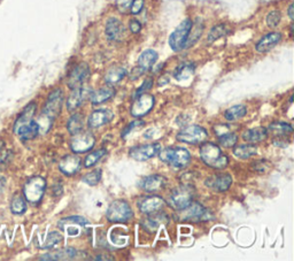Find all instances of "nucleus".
Listing matches in <instances>:
<instances>
[{
  "label": "nucleus",
  "mask_w": 294,
  "mask_h": 261,
  "mask_svg": "<svg viewBox=\"0 0 294 261\" xmlns=\"http://www.w3.org/2000/svg\"><path fill=\"white\" fill-rule=\"evenodd\" d=\"M288 16H289V19L291 20H293V4H291V5H289V7H288Z\"/></svg>",
  "instance_id": "8fccbe9b"
},
{
  "label": "nucleus",
  "mask_w": 294,
  "mask_h": 261,
  "mask_svg": "<svg viewBox=\"0 0 294 261\" xmlns=\"http://www.w3.org/2000/svg\"><path fill=\"white\" fill-rule=\"evenodd\" d=\"M194 198V189L191 185H181L174 189L168 198V204L170 207H173L176 211H180L189 206L193 202Z\"/></svg>",
  "instance_id": "39448f33"
},
{
  "label": "nucleus",
  "mask_w": 294,
  "mask_h": 261,
  "mask_svg": "<svg viewBox=\"0 0 294 261\" xmlns=\"http://www.w3.org/2000/svg\"><path fill=\"white\" fill-rule=\"evenodd\" d=\"M269 130L276 137H284V136L292 134L293 128L291 125H288V123L275 122V123H271V125L269 126Z\"/></svg>",
  "instance_id": "72a5a7b5"
},
{
  "label": "nucleus",
  "mask_w": 294,
  "mask_h": 261,
  "mask_svg": "<svg viewBox=\"0 0 294 261\" xmlns=\"http://www.w3.org/2000/svg\"><path fill=\"white\" fill-rule=\"evenodd\" d=\"M280 20H282V14L279 11H272L267 15L266 22L270 28H276L279 24Z\"/></svg>",
  "instance_id": "79ce46f5"
},
{
  "label": "nucleus",
  "mask_w": 294,
  "mask_h": 261,
  "mask_svg": "<svg viewBox=\"0 0 294 261\" xmlns=\"http://www.w3.org/2000/svg\"><path fill=\"white\" fill-rule=\"evenodd\" d=\"M282 41V33L280 32H270L268 35L263 36L261 40L257 43L255 49L259 53H264L274 49L277 44H279V42Z\"/></svg>",
  "instance_id": "5701e85b"
},
{
  "label": "nucleus",
  "mask_w": 294,
  "mask_h": 261,
  "mask_svg": "<svg viewBox=\"0 0 294 261\" xmlns=\"http://www.w3.org/2000/svg\"><path fill=\"white\" fill-rule=\"evenodd\" d=\"M62 241V236L58 232H52L51 233L48 238H46V241L44 243V245L40 246L41 249H52L55 245H58L59 243Z\"/></svg>",
  "instance_id": "a19ab883"
},
{
  "label": "nucleus",
  "mask_w": 294,
  "mask_h": 261,
  "mask_svg": "<svg viewBox=\"0 0 294 261\" xmlns=\"http://www.w3.org/2000/svg\"><path fill=\"white\" fill-rule=\"evenodd\" d=\"M132 2L134 0H115V6L122 14H127V13L130 12Z\"/></svg>",
  "instance_id": "c03bdc74"
},
{
  "label": "nucleus",
  "mask_w": 294,
  "mask_h": 261,
  "mask_svg": "<svg viewBox=\"0 0 294 261\" xmlns=\"http://www.w3.org/2000/svg\"><path fill=\"white\" fill-rule=\"evenodd\" d=\"M5 184H6V179L0 176V192L3 191L4 189V187H5Z\"/></svg>",
  "instance_id": "09e8293b"
},
{
  "label": "nucleus",
  "mask_w": 294,
  "mask_h": 261,
  "mask_svg": "<svg viewBox=\"0 0 294 261\" xmlns=\"http://www.w3.org/2000/svg\"><path fill=\"white\" fill-rule=\"evenodd\" d=\"M161 151V144L154 143V144H145L139 145V146H134L130 148L129 156L132 159L137 161H147L159 156Z\"/></svg>",
  "instance_id": "f8f14e48"
},
{
  "label": "nucleus",
  "mask_w": 294,
  "mask_h": 261,
  "mask_svg": "<svg viewBox=\"0 0 294 261\" xmlns=\"http://www.w3.org/2000/svg\"><path fill=\"white\" fill-rule=\"evenodd\" d=\"M11 211L12 213L16 214V215H21L25 211H27V203H25V199L21 196H16L13 198L11 203Z\"/></svg>",
  "instance_id": "e433bc0d"
},
{
  "label": "nucleus",
  "mask_w": 294,
  "mask_h": 261,
  "mask_svg": "<svg viewBox=\"0 0 294 261\" xmlns=\"http://www.w3.org/2000/svg\"><path fill=\"white\" fill-rule=\"evenodd\" d=\"M115 96V90L113 88H101L96 91H92L90 95V101L92 105H99L107 101Z\"/></svg>",
  "instance_id": "393cba45"
},
{
  "label": "nucleus",
  "mask_w": 294,
  "mask_h": 261,
  "mask_svg": "<svg viewBox=\"0 0 294 261\" xmlns=\"http://www.w3.org/2000/svg\"><path fill=\"white\" fill-rule=\"evenodd\" d=\"M80 168V159L76 155H68L62 158L60 164H59V169L62 174L67 176H71L78 172Z\"/></svg>",
  "instance_id": "4be33fe9"
},
{
  "label": "nucleus",
  "mask_w": 294,
  "mask_h": 261,
  "mask_svg": "<svg viewBox=\"0 0 294 261\" xmlns=\"http://www.w3.org/2000/svg\"><path fill=\"white\" fill-rule=\"evenodd\" d=\"M91 95V90L88 88H82L79 87L77 89L72 90V92L70 93L69 98L67 99V109L70 110H76L80 107V105L83 104L85 99Z\"/></svg>",
  "instance_id": "aec40b11"
},
{
  "label": "nucleus",
  "mask_w": 294,
  "mask_h": 261,
  "mask_svg": "<svg viewBox=\"0 0 294 261\" xmlns=\"http://www.w3.org/2000/svg\"><path fill=\"white\" fill-rule=\"evenodd\" d=\"M164 200L159 196H150L142 198L138 202L139 211L144 214H153L159 212L163 207Z\"/></svg>",
  "instance_id": "a211bd4d"
},
{
  "label": "nucleus",
  "mask_w": 294,
  "mask_h": 261,
  "mask_svg": "<svg viewBox=\"0 0 294 261\" xmlns=\"http://www.w3.org/2000/svg\"><path fill=\"white\" fill-rule=\"evenodd\" d=\"M124 25L116 18H109L106 22L105 33L106 37L112 42H118L124 37Z\"/></svg>",
  "instance_id": "f3484780"
},
{
  "label": "nucleus",
  "mask_w": 294,
  "mask_h": 261,
  "mask_svg": "<svg viewBox=\"0 0 294 261\" xmlns=\"http://www.w3.org/2000/svg\"><path fill=\"white\" fill-rule=\"evenodd\" d=\"M157 58H159V55H157L156 51L152 49L145 50L138 58V67L143 71L150 70L151 68L155 65Z\"/></svg>",
  "instance_id": "b1692460"
},
{
  "label": "nucleus",
  "mask_w": 294,
  "mask_h": 261,
  "mask_svg": "<svg viewBox=\"0 0 294 261\" xmlns=\"http://www.w3.org/2000/svg\"><path fill=\"white\" fill-rule=\"evenodd\" d=\"M194 65L190 62H183L178 66L174 71V78L176 79L178 82H182V81H185L187 79H190L191 76L194 74Z\"/></svg>",
  "instance_id": "cd10ccee"
},
{
  "label": "nucleus",
  "mask_w": 294,
  "mask_h": 261,
  "mask_svg": "<svg viewBox=\"0 0 294 261\" xmlns=\"http://www.w3.org/2000/svg\"><path fill=\"white\" fill-rule=\"evenodd\" d=\"M153 87V80L152 79H147L144 81V83L140 85V87L137 89V91H136V96H139L142 95V93H145L147 91V90H150Z\"/></svg>",
  "instance_id": "49530a36"
},
{
  "label": "nucleus",
  "mask_w": 294,
  "mask_h": 261,
  "mask_svg": "<svg viewBox=\"0 0 294 261\" xmlns=\"http://www.w3.org/2000/svg\"><path fill=\"white\" fill-rule=\"evenodd\" d=\"M160 159L175 168H184L191 161V155L184 147H167L159 153Z\"/></svg>",
  "instance_id": "20e7f679"
},
{
  "label": "nucleus",
  "mask_w": 294,
  "mask_h": 261,
  "mask_svg": "<svg viewBox=\"0 0 294 261\" xmlns=\"http://www.w3.org/2000/svg\"><path fill=\"white\" fill-rule=\"evenodd\" d=\"M101 176H102L101 169H95V170H92L91 173H88L87 175H84V176L82 177V182L91 187L97 185V184L100 182Z\"/></svg>",
  "instance_id": "58836bf2"
},
{
  "label": "nucleus",
  "mask_w": 294,
  "mask_h": 261,
  "mask_svg": "<svg viewBox=\"0 0 294 261\" xmlns=\"http://www.w3.org/2000/svg\"><path fill=\"white\" fill-rule=\"evenodd\" d=\"M200 158L203 164L214 169H224L229 164V158L214 143H204L200 147Z\"/></svg>",
  "instance_id": "7ed1b4c3"
},
{
  "label": "nucleus",
  "mask_w": 294,
  "mask_h": 261,
  "mask_svg": "<svg viewBox=\"0 0 294 261\" xmlns=\"http://www.w3.org/2000/svg\"><path fill=\"white\" fill-rule=\"evenodd\" d=\"M113 118L114 114L110 109L108 108L97 109L90 114V117L88 119V125L90 128H100L109 123L113 120Z\"/></svg>",
  "instance_id": "6ab92c4d"
},
{
  "label": "nucleus",
  "mask_w": 294,
  "mask_h": 261,
  "mask_svg": "<svg viewBox=\"0 0 294 261\" xmlns=\"http://www.w3.org/2000/svg\"><path fill=\"white\" fill-rule=\"evenodd\" d=\"M238 142V136L231 131H227L224 134L220 135L219 143L224 147H232Z\"/></svg>",
  "instance_id": "4c0bfd02"
},
{
  "label": "nucleus",
  "mask_w": 294,
  "mask_h": 261,
  "mask_svg": "<svg viewBox=\"0 0 294 261\" xmlns=\"http://www.w3.org/2000/svg\"><path fill=\"white\" fill-rule=\"evenodd\" d=\"M89 75H90V67H89L88 63H79L69 74V78H68V87L71 90L82 87L83 83L88 80Z\"/></svg>",
  "instance_id": "2eb2a0df"
},
{
  "label": "nucleus",
  "mask_w": 294,
  "mask_h": 261,
  "mask_svg": "<svg viewBox=\"0 0 294 261\" xmlns=\"http://www.w3.org/2000/svg\"><path fill=\"white\" fill-rule=\"evenodd\" d=\"M176 217L181 221H193L200 222L212 219V214L208 209L204 208L201 204L191 203L189 206L180 209L177 212Z\"/></svg>",
  "instance_id": "6e6552de"
},
{
  "label": "nucleus",
  "mask_w": 294,
  "mask_h": 261,
  "mask_svg": "<svg viewBox=\"0 0 294 261\" xmlns=\"http://www.w3.org/2000/svg\"><path fill=\"white\" fill-rule=\"evenodd\" d=\"M144 126H145V122L142 121V120H136V121L131 122L130 125H128L125 127V129L123 130V132H122V138H125V137L129 136L132 131L137 130V129H140V128L144 127Z\"/></svg>",
  "instance_id": "37998d69"
},
{
  "label": "nucleus",
  "mask_w": 294,
  "mask_h": 261,
  "mask_svg": "<svg viewBox=\"0 0 294 261\" xmlns=\"http://www.w3.org/2000/svg\"><path fill=\"white\" fill-rule=\"evenodd\" d=\"M208 137V132L204 128L192 125L189 127H185L178 132L176 138L178 142L185 143V144H199L206 140Z\"/></svg>",
  "instance_id": "9d476101"
},
{
  "label": "nucleus",
  "mask_w": 294,
  "mask_h": 261,
  "mask_svg": "<svg viewBox=\"0 0 294 261\" xmlns=\"http://www.w3.org/2000/svg\"><path fill=\"white\" fill-rule=\"evenodd\" d=\"M144 5H145V0H134L130 8V13L134 15L139 14V13L143 11Z\"/></svg>",
  "instance_id": "a18cd8bd"
},
{
  "label": "nucleus",
  "mask_w": 294,
  "mask_h": 261,
  "mask_svg": "<svg viewBox=\"0 0 294 261\" xmlns=\"http://www.w3.org/2000/svg\"><path fill=\"white\" fill-rule=\"evenodd\" d=\"M37 106L35 102H31L24 110L21 113L20 117L16 119L13 130L18 135L21 139L29 140L33 139L36 136L39 135V126L37 121L33 120V115L36 113Z\"/></svg>",
  "instance_id": "f257e3e1"
},
{
  "label": "nucleus",
  "mask_w": 294,
  "mask_h": 261,
  "mask_svg": "<svg viewBox=\"0 0 294 261\" xmlns=\"http://www.w3.org/2000/svg\"><path fill=\"white\" fill-rule=\"evenodd\" d=\"M204 184L215 192H225L232 184V177L230 174H220L208 177Z\"/></svg>",
  "instance_id": "dca6fc26"
},
{
  "label": "nucleus",
  "mask_w": 294,
  "mask_h": 261,
  "mask_svg": "<svg viewBox=\"0 0 294 261\" xmlns=\"http://www.w3.org/2000/svg\"><path fill=\"white\" fill-rule=\"evenodd\" d=\"M168 217L164 214H157L156 216H152V217H147L142 222V226L145 230L150 233H155L159 226L161 223H164V222H168Z\"/></svg>",
  "instance_id": "c756f323"
},
{
  "label": "nucleus",
  "mask_w": 294,
  "mask_h": 261,
  "mask_svg": "<svg viewBox=\"0 0 294 261\" xmlns=\"http://www.w3.org/2000/svg\"><path fill=\"white\" fill-rule=\"evenodd\" d=\"M83 127H84V117L82 114L76 113L68 120L67 129L71 135L78 134V132L83 130Z\"/></svg>",
  "instance_id": "2f4dec72"
},
{
  "label": "nucleus",
  "mask_w": 294,
  "mask_h": 261,
  "mask_svg": "<svg viewBox=\"0 0 294 261\" xmlns=\"http://www.w3.org/2000/svg\"><path fill=\"white\" fill-rule=\"evenodd\" d=\"M108 221L114 222V223H123V222L129 221L134 216L131 206L124 200H115L109 205V207L106 212Z\"/></svg>",
  "instance_id": "0eeeda50"
},
{
  "label": "nucleus",
  "mask_w": 294,
  "mask_h": 261,
  "mask_svg": "<svg viewBox=\"0 0 294 261\" xmlns=\"http://www.w3.org/2000/svg\"><path fill=\"white\" fill-rule=\"evenodd\" d=\"M192 24L193 22L190 19H185L170 35L169 45L175 52H180L183 49H185V43L187 41V37H189Z\"/></svg>",
  "instance_id": "1a4fd4ad"
},
{
  "label": "nucleus",
  "mask_w": 294,
  "mask_h": 261,
  "mask_svg": "<svg viewBox=\"0 0 294 261\" xmlns=\"http://www.w3.org/2000/svg\"><path fill=\"white\" fill-rule=\"evenodd\" d=\"M154 97L148 93H142L138 98H136L134 104L131 106L130 113L132 117L135 118H143L145 115L148 114L152 110L153 106H154Z\"/></svg>",
  "instance_id": "ddd939ff"
},
{
  "label": "nucleus",
  "mask_w": 294,
  "mask_h": 261,
  "mask_svg": "<svg viewBox=\"0 0 294 261\" xmlns=\"http://www.w3.org/2000/svg\"><path fill=\"white\" fill-rule=\"evenodd\" d=\"M129 29L132 33H138L142 30V24L138 20H131L129 24Z\"/></svg>",
  "instance_id": "de8ad7c7"
},
{
  "label": "nucleus",
  "mask_w": 294,
  "mask_h": 261,
  "mask_svg": "<svg viewBox=\"0 0 294 261\" xmlns=\"http://www.w3.org/2000/svg\"><path fill=\"white\" fill-rule=\"evenodd\" d=\"M247 114V108L244 105H234L230 107L224 112V118L228 121H236V120L242 119Z\"/></svg>",
  "instance_id": "473e14b6"
},
{
  "label": "nucleus",
  "mask_w": 294,
  "mask_h": 261,
  "mask_svg": "<svg viewBox=\"0 0 294 261\" xmlns=\"http://www.w3.org/2000/svg\"><path fill=\"white\" fill-rule=\"evenodd\" d=\"M227 32H228V30H227V28H225L224 24L215 25V27L209 31V35H208L207 41H208V43L215 42L217 40H220L221 37L227 35Z\"/></svg>",
  "instance_id": "ea45409f"
},
{
  "label": "nucleus",
  "mask_w": 294,
  "mask_h": 261,
  "mask_svg": "<svg viewBox=\"0 0 294 261\" xmlns=\"http://www.w3.org/2000/svg\"><path fill=\"white\" fill-rule=\"evenodd\" d=\"M89 225L87 219H84L82 216H69V217H63L59 221V228L65 230V232L71 237L78 236L80 234V229L85 228Z\"/></svg>",
  "instance_id": "4468645a"
},
{
  "label": "nucleus",
  "mask_w": 294,
  "mask_h": 261,
  "mask_svg": "<svg viewBox=\"0 0 294 261\" xmlns=\"http://www.w3.org/2000/svg\"><path fill=\"white\" fill-rule=\"evenodd\" d=\"M46 190V181L41 176H33L25 182L23 187L24 199L31 204L39 203Z\"/></svg>",
  "instance_id": "423d86ee"
},
{
  "label": "nucleus",
  "mask_w": 294,
  "mask_h": 261,
  "mask_svg": "<svg viewBox=\"0 0 294 261\" xmlns=\"http://www.w3.org/2000/svg\"><path fill=\"white\" fill-rule=\"evenodd\" d=\"M62 102L63 93L60 89H55L54 91L50 93L39 121H37L38 126H39V134H46L50 130V128L53 125L54 119L61 112Z\"/></svg>",
  "instance_id": "f03ea898"
},
{
  "label": "nucleus",
  "mask_w": 294,
  "mask_h": 261,
  "mask_svg": "<svg viewBox=\"0 0 294 261\" xmlns=\"http://www.w3.org/2000/svg\"><path fill=\"white\" fill-rule=\"evenodd\" d=\"M106 155H107V151L105 148L97 150V151L90 153V155H88L87 158H85L84 167L85 168H91L92 166L97 165L101 158H104Z\"/></svg>",
  "instance_id": "f704fd0d"
},
{
  "label": "nucleus",
  "mask_w": 294,
  "mask_h": 261,
  "mask_svg": "<svg viewBox=\"0 0 294 261\" xmlns=\"http://www.w3.org/2000/svg\"><path fill=\"white\" fill-rule=\"evenodd\" d=\"M3 146H4V142H3V140H0V151H2Z\"/></svg>",
  "instance_id": "3c124183"
},
{
  "label": "nucleus",
  "mask_w": 294,
  "mask_h": 261,
  "mask_svg": "<svg viewBox=\"0 0 294 261\" xmlns=\"http://www.w3.org/2000/svg\"><path fill=\"white\" fill-rule=\"evenodd\" d=\"M203 31V25L202 23H197V24H192V28L190 30L189 37H187V41L185 43V49L190 48V46L194 45L197 41L199 40L200 35H201Z\"/></svg>",
  "instance_id": "c9c22d12"
},
{
  "label": "nucleus",
  "mask_w": 294,
  "mask_h": 261,
  "mask_svg": "<svg viewBox=\"0 0 294 261\" xmlns=\"http://www.w3.org/2000/svg\"><path fill=\"white\" fill-rule=\"evenodd\" d=\"M128 74L127 69L123 67H113L107 71V74L105 75V81L107 84H116L125 78Z\"/></svg>",
  "instance_id": "7c9ffc66"
},
{
  "label": "nucleus",
  "mask_w": 294,
  "mask_h": 261,
  "mask_svg": "<svg viewBox=\"0 0 294 261\" xmlns=\"http://www.w3.org/2000/svg\"><path fill=\"white\" fill-rule=\"evenodd\" d=\"M165 184H167V178L162 175H150L143 179L140 187L146 192H156L162 190Z\"/></svg>",
  "instance_id": "412c9836"
},
{
  "label": "nucleus",
  "mask_w": 294,
  "mask_h": 261,
  "mask_svg": "<svg viewBox=\"0 0 294 261\" xmlns=\"http://www.w3.org/2000/svg\"><path fill=\"white\" fill-rule=\"evenodd\" d=\"M96 144V138L91 132H78L75 134L70 140V148L75 155L84 153L92 150Z\"/></svg>",
  "instance_id": "9b49d317"
},
{
  "label": "nucleus",
  "mask_w": 294,
  "mask_h": 261,
  "mask_svg": "<svg viewBox=\"0 0 294 261\" xmlns=\"http://www.w3.org/2000/svg\"><path fill=\"white\" fill-rule=\"evenodd\" d=\"M268 130L264 127H257L253 129H248L244 131L242 134V138L248 143H260L262 142L264 138H267Z\"/></svg>",
  "instance_id": "bb28decb"
},
{
  "label": "nucleus",
  "mask_w": 294,
  "mask_h": 261,
  "mask_svg": "<svg viewBox=\"0 0 294 261\" xmlns=\"http://www.w3.org/2000/svg\"><path fill=\"white\" fill-rule=\"evenodd\" d=\"M77 255V251L72 247H66V249L55 251L53 253H48L40 256V260H71L75 259Z\"/></svg>",
  "instance_id": "a878e982"
},
{
  "label": "nucleus",
  "mask_w": 294,
  "mask_h": 261,
  "mask_svg": "<svg viewBox=\"0 0 294 261\" xmlns=\"http://www.w3.org/2000/svg\"><path fill=\"white\" fill-rule=\"evenodd\" d=\"M257 153H258V147L252 144L237 145V146L233 148L234 157L239 158V159H242V160L249 159L250 157L255 156Z\"/></svg>",
  "instance_id": "c85d7f7f"
}]
</instances>
